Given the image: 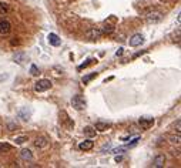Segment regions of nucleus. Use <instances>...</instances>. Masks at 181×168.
Wrapping results in <instances>:
<instances>
[{"mask_svg": "<svg viewBox=\"0 0 181 168\" xmlns=\"http://www.w3.org/2000/svg\"><path fill=\"white\" fill-rule=\"evenodd\" d=\"M52 87V81L47 79H43V80H39V81L34 84V91L36 93H41V91H46Z\"/></svg>", "mask_w": 181, "mask_h": 168, "instance_id": "1", "label": "nucleus"}, {"mask_svg": "<svg viewBox=\"0 0 181 168\" xmlns=\"http://www.w3.org/2000/svg\"><path fill=\"white\" fill-rule=\"evenodd\" d=\"M86 39H89V40L94 41V40H99V39H101V36H103V31L100 29H96V27H93V29L87 30L86 31Z\"/></svg>", "mask_w": 181, "mask_h": 168, "instance_id": "2", "label": "nucleus"}, {"mask_svg": "<svg viewBox=\"0 0 181 168\" xmlns=\"http://www.w3.org/2000/svg\"><path fill=\"white\" fill-rule=\"evenodd\" d=\"M71 105H73L76 110H84L86 109V100L80 96V94H77V96H74L73 100H71Z\"/></svg>", "mask_w": 181, "mask_h": 168, "instance_id": "3", "label": "nucleus"}, {"mask_svg": "<svg viewBox=\"0 0 181 168\" xmlns=\"http://www.w3.org/2000/svg\"><path fill=\"white\" fill-rule=\"evenodd\" d=\"M145 19H147L148 23H158L163 19V14L160 11H150V13H147Z\"/></svg>", "mask_w": 181, "mask_h": 168, "instance_id": "4", "label": "nucleus"}, {"mask_svg": "<svg viewBox=\"0 0 181 168\" xmlns=\"http://www.w3.org/2000/svg\"><path fill=\"white\" fill-rule=\"evenodd\" d=\"M138 124L141 125L143 130H147V128L153 127V124H154V118H153V117H141V118L138 120Z\"/></svg>", "mask_w": 181, "mask_h": 168, "instance_id": "5", "label": "nucleus"}, {"mask_svg": "<svg viewBox=\"0 0 181 168\" xmlns=\"http://www.w3.org/2000/svg\"><path fill=\"white\" fill-rule=\"evenodd\" d=\"M143 41H144V37H143V34L137 33V34H134L133 37H130L128 44L131 46V47H137V46L143 44Z\"/></svg>", "mask_w": 181, "mask_h": 168, "instance_id": "6", "label": "nucleus"}, {"mask_svg": "<svg viewBox=\"0 0 181 168\" xmlns=\"http://www.w3.org/2000/svg\"><path fill=\"white\" fill-rule=\"evenodd\" d=\"M164 164H166V155H164V154L155 155V158L153 160V167L161 168V167H164Z\"/></svg>", "mask_w": 181, "mask_h": 168, "instance_id": "7", "label": "nucleus"}, {"mask_svg": "<svg viewBox=\"0 0 181 168\" xmlns=\"http://www.w3.org/2000/svg\"><path fill=\"white\" fill-rule=\"evenodd\" d=\"M11 30V24L7 20H2L0 22V34H9Z\"/></svg>", "mask_w": 181, "mask_h": 168, "instance_id": "8", "label": "nucleus"}, {"mask_svg": "<svg viewBox=\"0 0 181 168\" xmlns=\"http://www.w3.org/2000/svg\"><path fill=\"white\" fill-rule=\"evenodd\" d=\"M47 40H48V43L52 46H54V47H57V46H60V43H61V40H60V37L57 36V34H54V33H50L48 34V37H47Z\"/></svg>", "mask_w": 181, "mask_h": 168, "instance_id": "9", "label": "nucleus"}, {"mask_svg": "<svg viewBox=\"0 0 181 168\" xmlns=\"http://www.w3.org/2000/svg\"><path fill=\"white\" fill-rule=\"evenodd\" d=\"M93 141H90V140H86V141H83V142H80V145H78V148L80 150H83V151H89V150H91L93 148Z\"/></svg>", "mask_w": 181, "mask_h": 168, "instance_id": "10", "label": "nucleus"}, {"mask_svg": "<svg viewBox=\"0 0 181 168\" xmlns=\"http://www.w3.org/2000/svg\"><path fill=\"white\" fill-rule=\"evenodd\" d=\"M47 144L48 142H47V138H46V137H39V138L34 141V145H36L37 148H44Z\"/></svg>", "mask_w": 181, "mask_h": 168, "instance_id": "11", "label": "nucleus"}, {"mask_svg": "<svg viewBox=\"0 0 181 168\" xmlns=\"http://www.w3.org/2000/svg\"><path fill=\"white\" fill-rule=\"evenodd\" d=\"M96 128L97 131H106L110 128V124L108 123H104V121H99V123H96Z\"/></svg>", "mask_w": 181, "mask_h": 168, "instance_id": "12", "label": "nucleus"}, {"mask_svg": "<svg viewBox=\"0 0 181 168\" xmlns=\"http://www.w3.org/2000/svg\"><path fill=\"white\" fill-rule=\"evenodd\" d=\"M20 155H22V158L24 161H30L32 158H33V154H32V151H30V150H23L22 153H20Z\"/></svg>", "mask_w": 181, "mask_h": 168, "instance_id": "13", "label": "nucleus"}, {"mask_svg": "<svg viewBox=\"0 0 181 168\" xmlns=\"http://www.w3.org/2000/svg\"><path fill=\"white\" fill-rule=\"evenodd\" d=\"M84 134L87 135L89 138H91V137H94V135H96V128L87 125V127H84Z\"/></svg>", "mask_w": 181, "mask_h": 168, "instance_id": "14", "label": "nucleus"}, {"mask_svg": "<svg viewBox=\"0 0 181 168\" xmlns=\"http://www.w3.org/2000/svg\"><path fill=\"white\" fill-rule=\"evenodd\" d=\"M11 150L10 144H6V142H0V153H7Z\"/></svg>", "mask_w": 181, "mask_h": 168, "instance_id": "15", "label": "nucleus"}, {"mask_svg": "<svg viewBox=\"0 0 181 168\" xmlns=\"http://www.w3.org/2000/svg\"><path fill=\"white\" fill-rule=\"evenodd\" d=\"M103 33H106V34H110V33H113L114 31V27L113 26H110V24H104V27H103V30H101Z\"/></svg>", "mask_w": 181, "mask_h": 168, "instance_id": "16", "label": "nucleus"}, {"mask_svg": "<svg viewBox=\"0 0 181 168\" xmlns=\"http://www.w3.org/2000/svg\"><path fill=\"white\" fill-rule=\"evenodd\" d=\"M19 117H22L23 120H26V121H27V120H29V117H30V113L29 111L26 113V109H23V110H20V113H19Z\"/></svg>", "mask_w": 181, "mask_h": 168, "instance_id": "17", "label": "nucleus"}, {"mask_svg": "<svg viewBox=\"0 0 181 168\" xmlns=\"http://www.w3.org/2000/svg\"><path fill=\"white\" fill-rule=\"evenodd\" d=\"M96 76H97V73H93V74H90V76H86V77H83V83H84V84H87V83H89L91 79H94Z\"/></svg>", "mask_w": 181, "mask_h": 168, "instance_id": "18", "label": "nucleus"}, {"mask_svg": "<svg viewBox=\"0 0 181 168\" xmlns=\"http://www.w3.org/2000/svg\"><path fill=\"white\" fill-rule=\"evenodd\" d=\"M23 59H24V54H23V53H17V54H15V60L17 61V63H22Z\"/></svg>", "mask_w": 181, "mask_h": 168, "instance_id": "19", "label": "nucleus"}, {"mask_svg": "<svg viewBox=\"0 0 181 168\" xmlns=\"http://www.w3.org/2000/svg\"><path fill=\"white\" fill-rule=\"evenodd\" d=\"M170 140H171V142H177V144H180V134H177V135H171Z\"/></svg>", "mask_w": 181, "mask_h": 168, "instance_id": "20", "label": "nucleus"}, {"mask_svg": "<svg viewBox=\"0 0 181 168\" xmlns=\"http://www.w3.org/2000/svg\"><path fill=\"white\" fill-rule=\"evenodd\" d=\"M30 73H32V74H33V76H37V74H39V68H37L36 66H34V64H33V66L30 67Z\"/></svg>", "mask_w": 181, "mask_h": 168, "instance_id": "21", "label": "nucleus"}, {"mask_svg": "<svg viewBox=\"0 0 181 168\" xmlns=\"http://www.w3.org/2000/svg\"><path fill=\"white\" fill-rule=\"evenodd\" d=\"M93 61H94V60H91V59H90V60H87V63L82 64V66H80V67H78V70H83V68H84V67H87V66H90V64H91Z\"/></svg>", "mask_w": 181, "mask_h": 168, "instance_id": "22", "label": "nucleus"}, {"mask_svg": "<svg viewBox=\"0 0 181 168\" xmlns=\"http://www.w3.org/2000/svg\"><path fill=\"white\" fill-rule=\"evenodd\" d=\"M24 141H27V137H19V138H16V142H17V144H23Z\"/></svg>", "mask_w": 181, "mask_h": 168, "instance_id": "23", "label": "nucleus"}, {"mask_svg": "<svg viewBox=\"0 0 181 168\" xmlns=\"http://www.w3.org/2000/svg\"><path fill=\"white\" fill-rule=\"evenodd\" d=\"M0 10H2V11H6V10H7V6H6L4 3H0Z\"/></svg>", "mask_w": 181, "mask_h": 168, "instance_id": "24", "label": "nucleus"}, {"mask_svg": "<svg viewBox=\"0 0 181 168\" xmlns=\"http://www.w3.org/2000/svg\"><path fill=\"white\" fill-rule=\"evenodd\" d=\"M121 54H123V49H118L117 53H116V56H121Z\"/></svg>", "mask_w": 181, "mask_h": 168, "instance_id": "25", "label": "nucleus"}, {"mask_svg": "<svg viewBox=\"0 0 181 168\" xmlns=\"http://www.w3.org/2000/svg\"><path fill=\"white\" fill-rule=\"evenodd\" d=\"M121 160H123V157H116V161H117V162H120Z\"/></svg>", "mask_w": 181, "mask_h": 168, "instance_id": "26", "label": "nucleus"}]
</instances>
